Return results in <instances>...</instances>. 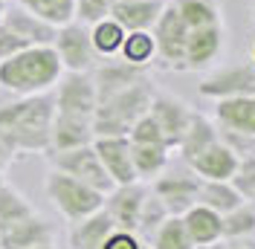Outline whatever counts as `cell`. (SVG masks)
<instances>
[{"mask_svg":"<svg viewBox=\"0 0 255 249\" xmlns=\"http://www.w3.org/2000/svg\"><path fill=\"white\" fill-rule=\"evenodd\" d=\"M99 249H151V247H148V241H142L139 235L130 232V229H113L111 238Z\"/></svg>","mask_w":255,"mask_h":249,"instance_id":"obj_38","label":"cell"},{"mask_svg":"<svg viewBox=\"0 0 255 249\" xmlns=\"http://www.w3.org/2000/svg\"><path fill=\"white\" fill-rule=\"evenodd\" d=\"M151 191L165 203L168 215H186L191 206L197 203L200 177L191 171L189 162H183V168H165V171L154 180Z\"/></svg>","mask_w":255,"mask_h":249,"instance_id":"obj_8","label":"cell"},{"mask_svg":"<svg viewBox=\"0 0 255 249\" xmlns=\"http://www.w3.org/2000/svg\"><path fill=\"white\" fill-rule=\"evenodd\" d=\"M125 26L119 23V20H113V17H105V20H99L90 26V41H93V49L99 58H113V55H119V49L125 44Z\"/></svg>","mask_w":255,"mask_h":249,"instance_id":"obj_29","label":"cell"},{"mask_svg":"<svg viewBox=\"0 0 255 249\" xmlns=\"http://www.w3.org/2000/svg\"><path fill=\"white\" fill-rule=\"evenodd\" d=\"M119 58L133 67H151L157 64V41H154V32L142 29V32H128L125 35V44L119 49Z\"/></svg>","mask_w":255,"mask_h":249,"instance_id":"obj_28","label":"cell"},{"mask_svg":"<svg viewBox=\"0 0 255 249\" xmlns=\"http://www.w3.org/2000/svg\"><path fill=\"white\" fill-rule=\"evenodd\" d=\"M15 3H20L23 9H29L32 15H38L52 26L76 20V0H15Z\"/></svg>","mask_w":255,"mask_h":249,"instance_id":"obj_30","label":"cell"},{"mask_svg":"<svg viewBox=\"0 0 255 249\" xmlns=\"http://www.w3.org/2000/svg\"><path fill=\"white\" fill-rule=\"evenodd\" d=\"M3 171H6V165H3V162H0V183H3Z\"/></svg>","mask_w":255,"mask_h":249,"instance_id":"obj_44","label":"cell"},{"mask_svg":"<svg viewBox=\"0 0 255 249\" xmlns=\"http://www.w3.org/2000/svg\"><path fill=\"white\" fill-rule=\"evenodd\" d=\"M241 156L226 145L223 139H218L215 145H209L203 154H197L191 159V171L197 174L200 180H232V174L238 168Z\"/></svg>","mask_w":255,"mask_h":249,"instance_id":"obj_22","label":"cell"},{"mask_svg":"<svg viewBox=\"0 0 255 249\" xmlns=\"http://www.w3.org/2000/svg\"><path fill=\"white\" fill-rule=\"evenodd\" d=\"M29 215H35L32 203L9 183H0V232H6L9 226H15L17 220L29 218Z\"/></svg>","mask_w":255,"mask_h":249,"instance_id":"obj_31","label":"cell"},{"mask_svg":"<svg viewBox=\"0 0 255 249\" xmlns=\"http://www.w3.org/2000/svg\"><path fill=\"white\" fill-rule=\"evenodd\" d=\"M253 203H255V200H253Z\"/></svg>","mask_w":255,"mask_h":249,"instance_id":"obj_48","label":"cell"},{"mask_svg":"<svg viewBox=\"0 0 255 249\" xmlns=\"http://www.w3.org/2000/svg\"><path fill=\"white\" fill-rule=\"evenodd\" d=\"M113 229H116L113 218L105 209H99L96 215L73 223V229H70V247L73 249H99L111 238Z\"/></svg>","mask_w":255,"mask_h":249,"instance_id":"obj_24","label":"cell"},{"mask_svg":"<svg viewBox=\"0 0 255 249\" xmlns=\"http://www.w3.org/2000/svg\"><path fill=\"white\" fill-rule=\"evenodd\" d=\"M93 148L105 171L111 174L113 186H125V183H136V168H133V151H130V139L128 136H96Z\"/></svg>","mask_w":255,"mask_h":249,"instance_id":"obj_13","label":"cell"},{"mask_svg":"<svg viewBox=\"0 0 255 249\" xmlns=\"http://www.w3.org/2000/svg\"><path fill=\"white\" fill-rule=\"evenodd\" d=\"M253 20H255V6H253Z\"/></svg>","mask_w":255,"mask_h":249,"instance_id":"obj_46","label":"cell"},{"mask_svg":"<svg viewBox=\"0 0 255 249\" xmlns=\"http://www.w3.org/2000/svg\"><path fill=\"white\" fill-rule=\"evenodd\" d=\"M23 47H26V44H23L20 38H15L9 29H3V26H0V61H3V58H9V55H15V52H20Z\"/></svg>","mask_w":255,"mask_h":249,"instance_id":"obj_39","label":"cell"},{"mask_svg":"<svg viewBox=\"0 0 255 249\" xmlns=\"http://www.w3.org/2000/svg\"><path fill=\"white\" fill-rule=\"evenodd\" d=\"M218 139H221V130H218L215 119H209V116H203V113L194 110V116H191L186 133H183V139H180V145H177L180 159H183V162H191L194 156L203 154L209 145H215Z\"/></svg>","mask_w":255,"mask_h":249,"instance_id":"obj_23","label":"cell"},{"mask_svg":"<svg viewBox=\"0 0 255 249\" xmlns=\"http://www.w3.org/2000/svg\"><path fill=\"white\" fill-rule=\"evenodd\" d=\"M215 124L221 130H235L255 136V96H226L215 99Z\"/></svg>","mask_w":255,"mask_h":249,"instance_id":"obj_16","label":"cell"},{"mask_svg":"<svg viewBox=\"0 0 255 249\" xmlns=\"http://www.w3.org/2000/svg\"><path fill=\"white\" fill-rule=\"evenodd\" d=\"M64 76L61 58L52 44L23 47L20 52L0 61V87L15 96H41L55 90Z\"/></svg>","mask_w":255,"mask_h":249,"instance_id":"obj_2","label":"cell"},{"mask_svg":"<svg viewBox=\"0 0 255 249\" xmlns=\"http://www.w3.org/2000/svg\"><path fill=\"white\" fill-rule=\"evenodd\" d=\"M168 218V209H165V203L159 200L154 191H148V197H145V206H142V215H139V226H136V235L142 238V241H151L157 229L165 223Z\"/></svg>","mask_w":255,"mask_h":249,"instance_id":"obj_34","label":"cell"},{"mask_svg":"<svg viewBox=\"0 0 255 249\" xmlns=\"http://www.w3.org/2000/svg\"><path fill=\"white\" fill-rule=\"evenodd\" d=\"M255 244H250V238H235V241H221V244H215V247L209 249H253Z\"/></svg>","mask_w":255,"mask_h":249,"instance_id":"obj_40","label":"cell"},{"mask_svg":"<svg viewBox=\"0 0 255 249\" xmlns=\"http://www.w3.org/2000/svg\"><path fill=\"white\" fill-rule=\"evenodd\" d=\"M154 93H157V90H154L151 78H142V81H136L133 87H128L122 93L99 102L96 116H93L96 136H128L130 127L151 110Z\"/></svg>","mask_w":255,"mask_h":249,"instance_id":"obj_3","label":"cell"},{"mask_svg":"<svg viewBox=\"0 0 255 249\" xmlns=\"http://www.w3.org/2000/svg\"><path fill=\"white\" fill-rule=\"evenodd\" d=\"M250 61L255 64V44H253V49H250Z\"/></svg>","mask_w":255,"mask_h":249,"instance_id":"obj_43","label":"cell"},{"mask_svg":"<svg viewBox=\"0 0 255 249\" xmlns=\"http://www.w3.org/2000/svg\"><path fill=\"white\" fill-rule=\"evenodd\" d=\"M9 159H12V154H9V148H6V145H3V139H0V162H3V165H6V162H9Z\"/></svg>","mask_w":255,"mask_h":249,"instance_id":"obj_41","label":"cell"},{"mask_svg":"<svg viewBox=\"0 0 255 249\" xmlns=\"http://www.w3.org/2000/svg\"><path fill=\"white\" fill-rule=\"evenodd\" d=\"M226 35H223V23L215 26H200V29H189V44H186V70H212V64L221 58Z\"/></svg>","mask_w":255,"mask_h":249,"instance_id":"obj_15","label":"cell"},{"mask_svg":"<svg viewBox=\"0 0 255 249\" xmlns=\"http://www.w3.org/2000/svg\"><path fill=\"white\" fill-rule=\"evenodd\" d=\"M171 6L177 9V15L186 20L189 29L223 23L221 0H171Z\"/></svg>","mask_w":255,"mask_h":249,"instance_id":"obj_27","label":"cell"},{"mask_svg":"<svg viewBox=\"0 0 255 249\" xmlns=\"http://www.w3.org/2000/svg\"><path fill=\"white\" fill-rule=\"evenodd\" d=\"M49 162H52V168L99 188L102 194H108L113 188L111 174L105 171V165H102L93 145H81V148H70V151H49Z\"/></svg>","mask_w":255,"mask_h":249,"instance_id":"obj_7","label":"cell"},{"mask_svg":"<svg viewBox=\"0 0 255 249\" xmlns=\"http://www.w3.org/2000/svg\"><path fill=\"white\" fill-rule=\"evenodd\" d=\"M154 41H157V64L165 70H186V44H189V26L177 15L171 0L165 3L159 20L154 23Z\"/></svg>","mask_w":255,"mask_h":249,"instance_id":"obj_5","label":"cell"},{"mask_svg":"<svg viewBox=\"0 0 255 249\" xmlns=\"http://www.w3.org/2000/svg\"><path fill=\"white\" fill-rule=\"evenodd\" d=\"M255 235V203L247 200L238 209L223 215V241H235V238H253Z\"/></svg>","mask_w":255,"mask_h":249,"instance_id":"obj_33","label":"cell"},{"mask_svg":"<svg viewBox=\"0 0 255 249\" xmlns=\"http://www.w3.org/2000/svg\"><path fill=\"white\" fill-rule=\"evenodd\" d=\"M128 139L136 142V145H168L165 136H162V130H159V124L154 122V116H151V113H145L142 119L130 127Z\"/></svg>","mask_w":255,"mask_h":249,"instance_id":"obj_36","label":"cell"},{"mask_svg":"<svg viewBox=\"0 0 255 249\" xmlns=\"http://www.w3.org/2000/svg\"><path fill=\"white\" fill-rule=\"evenodd\" d=\"M32 249H55V244H41V247H32Z\"/></svg>","mask_w":255,"mask_h":249,"instance_id":"obj_42","label":"cell"},{"mask_svg":"<svg viewBox=\"0 0 255 249\" xmlns=\"http://www.w3.org/2000/svg\"><path fill=\"white\" fill-rule=\"evenodd\" d=\"M0 3H3V0H0Z\"/></svg>","mask_w":255,"mask_h":249,"instance_id":"obj_47","label":"cell"},{"mask_svg":"<svg viewBox=\"0 0 255 249\" xmlns=\"http://www.w3.org/2000/svg\"><path fill=\"white\" fill-rule=\"evenodd\" d=\"M148 113L159 124V130H162V136L168 142V148L177 151V145H180V139H183V133H186V127L191 122V116H194V108H191L189 102L177 99V96L159 93L157 90L154 99H151V110Z\"/></svg>","mask_w":255,"mask_h":249,"instance_id":"obj_11","label":"cell"},{"mask_svg":"<svg viewBox=\"0 0 255 249\" xmlns=\"http://www.w3.org/2000/svg\"><path fill=\"white\" fill-rule=\"evenodd\" d=\"M130 151H133L136 177L142 183L157 180L159 174L168 168V162H171V148L168 145H136V142H130Z\"/></svg>","mask_w":255,"mask_h":249,"instance_id":"obj_26","label":"cell"},{"mask_svg":"<svg viewBox=\"0 0 255 249\" xmlns=\"http://www.w3.org/2000/svg\"><path fill=\"white\" fill-rule=\"evenodd\" d=\"M197 93L212 99V102L226 99V96H255V64L241 61L212 70L209 76L200 78Z\"/></svg>","mask_w":255,"mask_h":249,"instance_id":"obj_9","label":"cell"},{"mask_svg":"<svg viewBox=\"0 0 255 249\" xmlns=\"http://www.w3.org/2000/svg\"><path fill=\"white\" fill-rule=\"evenodd\" d=\"M145 76V67H133V64L128 61H105L96 67L93 73V81H96V93H99V102H105V99H111V96L122 93L128 87H133L136 81H142Z\"/></svg>","mask_w":255,"mask_h":249,"instance_id":"obj_17","label":"cell"},{"mask_svg":"<svg viewBox=\"0 0 255 249\" xmlns=\"http://www.w3.org/2000/svg\"><path fill=\"white\" fill-rule=\"evenodd\" d=\"M183 223H186L191 244L197 249H209L223 241V215L203 206V203H194L183 215Z\"/></svg>","mask_w":255,"mask_h":249,"instance_id":"obj_20","label":"cell"},{"mask_svg":"<svg viewBox=\"0 0 255 249\" xmlns=\"http://www.w3.org/2000/svg\"><path fill=\"white\" fill-rule=\"evenodd\" d=\"M232 186L244 194V200H255V151L238 159V168L232 174Z\"/></svg>","mask_w":255,"mask_h":249,"instance_id":"obj_35","label":"cell"},{"mask_svg":"<svg viewBox=\"0 0 255 249\" xmlns=\"http://www.w3.org/2000/svg\"><path fill=\"white\" fill-rule=\"evenodd\" d=\"M44 191H47L49 203L55 206V212L70 223H79V220L96 215L99 209H105V194L99 188L87 186L58 168H49L47 180H44Z\"/></svg>","mask_w":255,"mask_h":249,"instance_id":"obj_4","label":"cell"},{"mask_svg":"<svg viewBox=\"0 0 255 249\" xmlns=\"http://www.w3.org/2000/svg\"><path fill=\"white\" fill-rule=\"evenodd\" d=\"M151 249H197L191 244L189 229L183 223V215H168L165 223L157 229V235L148 241Z\"/></svg>","mask_w":255,"mask_h":249,"instance_id":"obj_32","label":"cell"},{"mask_svg":"<svg viewBox=\"0 0 255 249\" xmlns=\"http://www.w3.org/2000/svg\"><path fill=\"white\" fill-rule=\"evenodd\" d=\"M111 6L113 0H76V20L93 26L99 20L111 17Z\"/></svg>","mask_w":255,"mask_h":249,"instance_id":"obj_37","label":"cell"},{"mask_svg":"<svg viewBox=\"0 0 255 249\" xmlns=\"http://www.w3.org/2000/svg\"><path fill=\"white\" fill-rule=\"evenodd\" d=\"M162 9H165V0H113L111 17L119 20L125 32H142L154 29Z\"/></svg>","mask_w":255,"mask_h":249,"instance_id":"obj_21","label":"cell"},{"mask_svg":"<svg viewBox=\"0 0 255 249\" xmlns=\"http://www.w3.org/2000/svg\"><path fill=\"white\" fill-rule=\"evenodd\" d=\"M55 110L73 116H96L99 93L90 73H64L55 84Z\"/></svg>","mask_w":255,"mask_h":249,"instance_id":"obj_10","label":"cell"},{"mask_svg":"<svg viewBox=\"0 0 255 249\" xmlns=\"http://www.w3.org/2000/svg\"><path fill=\"white\" fill-rule=\"evenodd\" d=\"M148 191H151V188L145 186L142 180H136V183H125V186H113L111 191L105 194V212L113 218L116 229H130V232H136Z\"/></svg>","mask_w":255,"mask_h":249,"instance_id":"obj_12","label":"cell"},{"mask_svg":"<svg viewBox=\"0 0 255 249\" xmlns=\"http://www.w3.org/2000/svg\"><path fill=\"white\" fill-rule=\"evenodd\" d=\"M55 96H20L15 105L0 108V139L9 154H41L52 148Z\"/></svg>","mask_w":255,"mask_h":249,"instance_id":"obj_1","label":"cell"},{"mask_svg":"<svg viewBox=\"0 0 255 249\" xmlns=\"http://www.w3.org/2000/svg\"><path fill=\"white\" fill-rule=\"evenodd\" d=\"M3 29H9L15 38H20L26 47H41V44H52L58 26H52L47 20H41L38 15H32L29 9H23L20 3H12L3 9Z\"/></svg>","mask_w":255,"mask_h":249,"instance_id":"obj_14","label":"cell"},{"mask_svg":"<svg viewBox=\"0 0 255 249\" xmlns=\"http://www.w3.org/2000/svg\"><path fill=\"white\" fill-rule=\"evenodd\" d=\"M3 9H6V6H3V3H0V20H3Z\"/></svg>","mask_w":255,"mask_h":249,"instance_id":"obj_45","label":"cell"},{"mask_svg":"<svg viewBox=\"0 0 255 249\" xmlns=\"http://www.w3.org/2000/svg\"><path fill=\"white\" fill-rule=\"evenodd\" d=\"M93 116H73V113H58L52 122V148L49 151H70L81 145H93Z\"/></svg>","mask_w":255,"mask_h":249,"instance_id":"obj_19","label":"cell"},{"mask_svg":"<svg viewBox=\"0 0 255 249\" xmlns=\"http://www.w3.org/2000/svg\"><path fill=\"white\" fill-rule=\"evenodd\" d=\"M197 203H203L209 209H215V212H232V209H238L244 200V194H241L238 188L232 186V180H200V191H197Z\"/></svg>","mask_w":255,"mask_h":249,"instance_id":"obj_25","label":"cell"},{"mask_svg":"<svg viewBox=\"0 0 255 249\" xmlns=\"http://www.w3.org/2000/svg\"><path fill=\"white\" fill-rule=\"evenodd\" d=\"M52 47L61 58L64 73H90L96 67V58H99L93 41H90V26L81 20H70V23L58 26Z\"/></svg>","mask_w":255,"mask_h":249,"instance_id":"obj_6","label":"cell"},{"mask_svg":"<svg viewBox=\"0 0 255 249\" xmlns=\"http://www.w3.org/2000/svg\"><path fill=\"white\" fill-rule=\"evenodd\" d=\"M52 241H55V229L38 212L17 220L6 232H0V249H32L41 244H52Z\"/></svg>","mask_w":255,"mask_h":249,"instance_id":"obj_18","label":"cell"}]
</instances>
